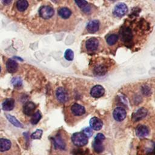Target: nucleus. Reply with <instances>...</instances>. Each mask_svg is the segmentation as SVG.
I'll return each instance as SVG.
<instances>
[{
	"label": "nucleus",
	"mask_w": 155,
	"mask_h": 155,
	"mask_svg": "<svg viewBox=\"0 0 155 155\" xmlns=\"http://www.w3.org/2000/svg\"><path fill=\"white\" fill-rule=\"evenodd\" d=\"M71 140L74 145L80 147L87 144L88 137L82 132H78L72 135Z\"/></svg>",
	"instance_id": "1"
},
{
	"label": "nucleus",
	"mask_w": 155,
	"mask_h": 155,
	"mask_svg": "<svg viewBox=\"0 0 155 155\" xmlns=\"http://www.w3.org/2000/svg\"><path fill=\"white\" fill-rule=\"evenodd\" d=\"M105 138V136L102 133H98L96 136L93 143V147L96 153H101L104 150V147L102 142Z\"/></svg>",
	"instance_id": "2"
},
{
	"label": "nucleus",
	"mask_w": 155,
	"mask_h": 155,
	"mask_svg": "<svg viewBox=\"0 0 155 155\" xmlns=\"http://www.w3.org/2000/svg\"><path fill=\"white\" fill-rule=\"evenodd\" d=\"M54 10L50 6L41 7L39 10V14L40 16L44 19H49L51 18L54 15Z\"/></svg>",
	"instance_id": "3"
},
{
	"label": "nucleus",
	"mask_w": 155,
	"mask_h": 155,
	"mask_svg": "<svg viewBox=\"0 0 155 155\" xmlns=\"http://www.w3.org/2000/svg\"><path fill=\"white\" fill-rule=\"evenodd\" d=\"M56 96L59 102L61 103H65L68 99V93L65 88L63 87H59L56 91Z\"/></svg>",
	"instance_id": "4"
},
{
	"label": "nucleus",
	"mask_w": 155,
	"mask_h": 155,
	"mask_svg": "<svg viewBox=\"0 0 155 155\" xmlns=\"http://www.w3.org/2000/svg\"><path fill=\"white\" fill-rule=\"evenodd\" d=\"M128 11V7L124 3L120 2L117 4L114 9L113 13L115 16L118 17H122L126 14Z\"/></svg>",
	"instance_id": "5"
},
{
	"label": "nucleus",
	"mask_w": 155,
	"mask_h": 155,
	"mask_svg": "<svg viewBox=\"0 0 155 155\" xmlns=\"http://www.w3.org/2000/svg\"><path fill=\"white\" fill-rule=\"evenodd\" d=\"M126 111L122 107H117L113 111V117L116 121H122L126 117Z\"/></svg>",
	"instance_id": "6"
},
{
	"label": "nucleus",
	"mask_w": 155,
	"mask_h": 155,
	"mask_svg": "<svg viewBox=\"0 0 155 155\" xmlns=\"http://www.w3.org/2000/svg\"><path fill=\"white\" fill-rule=\"evenodd\" d=\"M148 111L145 108L142 107L139 108L133 114V120L134 122H138L144 117H145L147 115Z\"/></svg>",
	"instance_id": "7"
},
{
	"label": "nucleus",
	"mask_w": 155,
	"mask_h": 155,
	"mask_svg": "<svg viewBox=\"0 0 155 155\" xmlns=\"http://www.w3.org/2000/svg\"><path fill=\"white\" fill-rule=\"evenodd\" d=\"M85 47L87 50L90 51H95L99 47V41L95 38H91L86 41Z\"/></svg>",
	"instance_id": "8"
},
{
	"label": "nucleus",
	"mask_w": 155,
	"mask_h": 155,
	"mask_svg": "<svg viewBox=\"0 0 155 155\" xmlns=\"http://www.w3.org/2000/svg\"><path fill=\"white\" fill-rule=\"evenodd\" d=\"M104 93L105 90L104 87L100 85H96L94 86L90 91L91 96L95 98H98L102 96Z\"/></svg>",
	"instance_id": "9"
},
{
	"label": "nucleus",
	"mask_w": 155,
	"mask_h": 155,
	"mask_svg": "<svg viewBox=\"0 0 155 155\" xmlns=\"http://www.w3.org/2000/svg\"><path fill=\"white\" fill-rule=\"evenodd\" d=\"M71 111L73 115L76 116H82L85 113V108L78 104H74L71 107Z\"/></svg>",
	"instance_id": "10"
},
{
	"label": "nucleus",
	"mask_w": 155,
	"mask_h": 155,
	"mask_svg": "<svg viewBox=\"0 0 155 155\" xmlns=\"http://www.w3.org/2000/svg\"><path fill=\"white\" fill-rule=\"evenodd\" d=\"M150 133L149 129L143 125H139L136 128V134L139 137H144L147 136Z\"/></svg>",
	"instance_id": "11"
},
{
	"label": "nucleus",
	"mask_w": 155,
	"mask_h": 155,
	"mask_svg": "<svg viewBox=\"0 0 155 155\" xmlns=\"http://www.w3.org/2000/svg\"><path fill=\"white\" fill-rule=\"evenodd\" d=\"M90 125L94 130H99L103 126V123L101 119L96 117H93L90 120Z\"/></svg>",
	"instance_id": "12"
},
{
	"label": "nucleus",
	"mask_w": 155,
	"mask_h": 155,
	"mask_svg": "<svg viewBox=\"0 0 155 155\" xmlns=\"http://www.w3.org/2000/svg\"><path fill=\"white\" fill-rule=\"evenodd\" d=\"M36 108L35 104L32 102H28L25 103L23 107V111L25 114L27 116H31L34 113V111Z\"/></svg>",
	"instance_id": "13"
},
{
	"label": "nucleus",
	"mask_w": 155,
	"mask_h": 155,
	"mask_svg": "<svg viewBox=\"0 0 155 155\" xmlns=\"http://www.w3.org/2000/svg\"><path fill=\"white\" fill-rule=\"evenodd\" d=\"M122 39L124 42H130L133 38L131 30L128 27H125L122 28L121 31Z\"/></svg>",
	"instance_id": "14"
},
{
	"label": "nucleus",
	"mask_w": 155,
	"mask_h": 155,
	"mask_svg": "<svg viewBox=\"0 0 155 155\" xmlns=\"http://www.w3.org/2000/svg\"><path fill=\"white\" fill-rule=\"evenodd\" d=\"M6 68L9 73H13L18 70V64L15 60L8 59L6 62Z\"/></svg>",
	"instance_id": "15"
},
{
	"label": "nucleus",
	"mask_w": 155,
	"mask_h": 155,
	"mask_svg": "<svg viewBox=\"0 0 155 155\" xmlns=\"http://www.w3.org/2000/svg\"><path fill=\"white\" fill-rule=\"evenodd\" d=\"M15 106V101L12 98L5 99L2 104V109L5 111L12 110Z\"/></svg>",
	"instance_id": "16"
},
{
	"label": "nucleus",
	"mask_w": 155,
	"mask_h": 155,
	"mask_svg": "<svg viewBox=\"0 0 155 155\" xmlns=\"http://www.w3.org/2000/svg\"><path fill=\"white\" fill-rule=\"evenodd\" d=\"M54 147L56 148L64 150L65 148V143L61 136H56L53 138Z\"/></svg>",
	"instance_id": "17"
},
{
	"label": "nucleus",
	"mask_w": 155,
	"mask_h": 155,
	"mask_svg": "<svg viewBox=\"0 0 155 155\" xmlns=\"http://www.w3.org/2000/svg\"><path fill=\"white\" fill-rule=\"evenodd\" d=\"M99 22L97 20H93L90 21L87 25V29L89 32L91 33H94L97 31L99 30Z\"/></svg>",
	"instance_id": "18"
},
{
	"label": "nucleus",
	"mask_w": 155,
	"mask_h": 155,
	"mask_svg": "<svg viewBox=\"0 0 155 155\" xmlns=\"http://www.w3.org/2000/svg\"><path fill=\"white\" fill-rule=\"evenodd\" d=\"M10 140L6 139H0V151L4 152L8 150L11 147Z\"/></svg>",
	"instance_id": "19"
},
{
	"label": "nucleus",
	"mask_w": 155,
	"mask_h": 155,
	"mask_svg": "<svg viewBox=\"0 0 155 155\" xmlns=\"http://www.w3.org/2000/svg\"><path fill=\"white\" fill-rule=\"evenodd\" d=\"M107 67L103 64H99L95 66L94 68V73L97 76H103L107 73Z\"/></svg>",
	"instance_id": "20"
},
{
	"label": "nucleus",
	"mask_w": 155,
	"mask_h": 155,
	"mask_svg": "<svg viewBox=\"0 0 155 155\" xmlns=\"http://www.w3.org/2000/svg\"><path fill=\"white\" fill-rule=\"evenodd\" d=\"M58 14L63 19H67L71 16V12L67 7H62L59 10Z\"/></svg>",
	"instance_id": "21"
},
{
	"label": "nucleus",
	"mask_w": 155,
	"mask_h": 155,
	"mask_svg": "<svg viewBox=\"0 0 155 155\" xmlns=\"http://www.w3.org/2000/svg\"><path fill=\"white\" fill-rule=\"evenodd\" d=\"M6 117L8 120V121L14 126L19 128H23V125L13 116H12L8 114H6Z\"/></svg>",
	"instance_id": "22"
},
{
	"label": "nucleus",
	"mask_w": 155,
	"mask_h": 155,
	"mask_svg": "<svg viewBox=\"0 0 155 155\" xmlns=\"http://www.w3.org/2000/svg\"><path fill=\"white\" fill-rule=\"evenodd\" d=\"M28 6V3L27 0H18L16 2V7L20 12L25 11Z\"/></svg>",
	"instance_id": "23"
},
{
	"label": "nucleus",
	"mask_w": 155,
	"mask_h": 155,
	"mask_svg": "<svg viewBox=\"0 0 155 155\" xmlns=\"http://www.w3.org/2000/svg\"><path fill=\"white\" fill-rule=\"evenodd\" d=\"M41 117H42V116H41L40 112L39 111H36V113H35L32 114V116H31V118L30 120L31 123L33 125H35V124H38L39 122V121L40 120V119H41Z\"/></svg>",
	"instance_id": "24"
},
{
	"label": "nucleus",
	"mask_w": 155,
	"mask_h": 155,
	"mask_svg": "<svg viewBox=\"0 0 155 155\" xmlns=\"http://www.w3.org/2000/svg\"><path fill=\"white\" fill-rule=\"evenodd\" d=\"M107 42L110 45H114L118 40V36L116 35L112 34L109 35L107 38Z\"/></svg>",
	"instance_id": "25"
},
{
	"label": "nucleus",
	"mask_w": 155,
	"mask_h": 155,
	"mask_svg": "<svg viewBox=\"0 0 155 155\" xmlns=\"http://www.w3.org/2000/svg\"><path fill=\"white\" fill-rule=\"evenodd\" d=\"M43 131L41 129L36 130L34 133L31 134V138L32 139H39L41 138Z\"/></svg>",
	"instance_id": "26"
},
{
	"label": "nucleus",
	"mask_w": 155,
	"mask_h": 155,
	"mask_svg": "<svg viewBox=\"0 0 155 155\" xmlns=\"http://www.w3.org/2000/svg\"><path fill=\"white\" fill-rule=\"evenodd\" d=\"M65 58L68 61H72L74 58V53L71 49L66 50L64 53Z\"/></svg>",
	"instance_id": "27"
},
{
	"label": "nucleus",
	"mask_w": 155,
	"mask_h": 155,
	"mask_svg": "<svg viewBox=\"0 0 155 155\" xmlns=\"http://www.w3.org/2000/svg\"><path fill=\"white\" fill-rule=\"evenodd\" d=\"M11 82L15 87H20L22 84V81L19 77H15L12 78Z\"/></svg>",
	"instance_id": "28"
},
{
	"label": "nucleus",
	"mask_w": 155,
	"mask_h": 155,
	"mask_svg": "<svg viewBox=\"0 0 155 155\" xmlns=\"http://www.w3.org/2000/svg\"><path fill=\"white\" fill-rule=\"evenodd\" d=\"M78 6L81 8H85L87 5V1L86 0H74Z\"/></svg>",
	"instance_id": "29"
},
{
	"label": "nucleus",
	"mask_w": 155,
	"mask_h": 155,
	"mask_svg": "<svg viewBox=\"0 0 155 155\" xmlns=\"http://www.w3.org/2000/svg\"><path fill=\"white\" fill-rule=\"evenodd\" d=\"M82 133H83L87 137L91 136L92 134H93L92 130H91L90 128H89V127H87V128H84V129L83 130Z\"/></svg>",
	"instance_id": "30"
},
{
	"label": "nucleus",
	"mask_w": 155,
	"mask_h": 155,
	"mask_svg": "<svg viewBox=\"0 0 155 155\" xmlns=\"http://www.w3.org/2000/svg\"><path fill=\"white\" fill-rule=\"evenodd\" d=\"M142 91L144 95L148 96L150 95L151 93V89L149 88V87L147 85H143L142 88Z\"/></svg>",
	"instance_id": "31"
},
{
	"label": "nucleus",
	"mask_w": 155,
	"mask_h": 155,
	"mask_svg": "<svg viewBox=\"0 0 155 155\" xmlns=\"http://www.w3.org/2000/svg\"><path fill=\"white\" fill-rule=\"evenodd\" d=\"M12 0H2V2L4 5H8L12 2Z\"/></svg>",
	"instance_id": "32"
},
{
	"label": "nucleus",
	"mask_w": 155,
	"mask_h": 155,
	"mask_svg": "<svg viewBox=\"0 0 155 155\" xmlns=\"http://www.w3.org/2000/svg\"><path fill=\"white\" fill-rule=\"evenodd\" d=\"M1 66H0V71H1Z\"/></svg>",
	"instance_id": "33"
}]
</instances>
